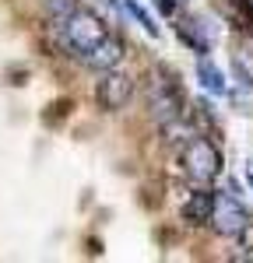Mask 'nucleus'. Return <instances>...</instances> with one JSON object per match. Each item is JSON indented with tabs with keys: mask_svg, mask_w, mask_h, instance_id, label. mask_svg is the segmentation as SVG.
Masks as SVG:
<instances>
[{
	"mask_svg": "<svg viewBox=\"0 0 253 263\" xmlns=\"http://www.w3.org/2000/svg\"><path fill=\"white\" fill-rule=\"evenodd\" d=\"M218 165H222V155H218V147L204 137H190V144L183 147V168H187V176L193 182H211L214 179V172H218Z\"/></svg>",
	"mask_w": 253,
	"mask_h": 263,
	"instance_id": "obj_2",
	"label": "nucleus"
},
{
	"mask_svg": "<svg viewBox=\"0 0 253 263\" xmlns=\"http://www.w3.org/2000/svg\"><path fill=\"white\" fill-rule=\"evenodd\" d=\"M211 221L218 224V232H225V235H239V232L250 224V214L232 200V197H214V214H211Z\"/></svg>",
	"mask_w": 253,
	"mask_h": 263,
	"instance_id": "obj_3",
	"label": "nucleus"
},
{
	"mask_svg": "<svg viewBox=\"0 0 253 263\" xmlns=\"http://www.w3.org/2000/svg\"><path fill=\"white\" fill-rule=\"evenodd\" d=\"M127 99H130V81H127L123 74H105L102 81H99V102H102L105 109H120Z\"/></svg>",
	"mask_w": 253,
	"mask_h": 263,
	"instance_id": "obj_4",
	"label": "nucleus"
},
{
	"mask_svg": "<svg viewBox=\"0 0 253 263\" xmlns=\"http://www.w3.org/2000/svg\"><path fill=\"white\" fill-rule=\"evenodd\" d=\"M60 39L88 67H102L105 70V67H113V63L120 60V46L109 39L102 21L95 18V14H88V11H70L67 14V21L60 25Z\"/></svg>",
	"mask_w": 253,
	"mask_h": 263,
	"instance_id": "obj_1",
	"label": "nucleus"
},
{
	"mask_svg": "<svg viewBox=\"0 0 253 263\" xmlns=\"http://www.w3.org/2000/svg\"><path fill=\"white\" fill-rule=\"evenodd\" d=\"M211 214H214V197H211V193H193V200L183 207V218L193 221V224L211 221Z\"/></svg>",
	"mask_w": 253,
	"mask_h": 263,
	"instance_id": "obj_5",
	"label": "nucleus"
}]
</instances>
